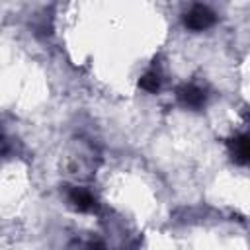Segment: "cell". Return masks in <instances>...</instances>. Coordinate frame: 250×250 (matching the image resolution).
Here are the masks:
<instances>
[{"mask_svg": "<svg viewBox=\"0 0 250 250\" xmlns=\"http://www.w3.org/2000/svg\"><path fill=\"white\" fill-rule=\"evenodd\" d=\"M178 100L186 107H201L205 102V92L193 84H186L178 90Z\"/></svg>", "mask_w": 250, "mask_h": 250, "instance_id": "3957f363", "label": "cell"}, {"mask_svg": "<svg viewBox=\"0 0 250 250\" xmlns=\"http://www.w3.org/2000/svg\"><path fill=\"white\" fill-rule=\"evenodd\" d=\"M234 146H236V156L244 162H250V135L238 139Z\"/></svg>", "mask_w": 250, "mask_h": 250, "instance_id": "5b68a950", "label": "cell"}, {"mask_svg": "<svg viewBox=\"0 0 250 250\" xmlns=\"http://www.w3.org/2000/svg\"><path fill=\"white\" fill-rule=\"evenodd\" d=\"M139 84H141V88L146 90V92H156V90L160 88V72H158L156 68L146 70V72L141 76Z\"/></svg>", "mask_w": 250, "mask_h": 250, "instance_id": "277c9868", "label": "cell"}, {"mask_svg": "<svg viewBox=\"0 0 250 250\" xmlns=\"http://www.w3.org/2000/svg\"><path fill=\"white\" fill-rule=\"evenodd\" d=\"M68 201L78 209V211H82V213H92V211H96V199H94V195L88 191V189H84V188H70L68 189Z\"/></svg>", "mask_w": 250, "mask_h": 250, "instance_id": "7a4b0ae2", "label": "cell"}, {"mask_svg": "<svg viewBox=\"0 0 250 250\" xmlns=\"http://www.w3.org/2000/svg\"><path fill=\"white\" fill-rule=\"evenodd\" d=\"M213 21H215L213 12L207 6H201V4L191 6V10L186 14V25L189 29H193V31L207 29L209 25H213Z\"/></svg>", "mask_w": 250, "mask_h": 250, "instance_id": "6da1fadb", "label": "cell"}]
</instances>
